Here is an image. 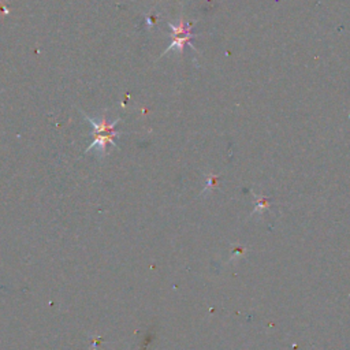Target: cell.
<instances>
[{
    "label": "cell",
    "instance_id": "1",
    "mask_svg": "<svg viewBox=\"0 0 350 350\" xmlns=\"http://www.w3.org/2000/svg\"><path fill=\"white\" fill-rule=\"evenodd\" d=\"M83 116H85V119L93 126V137H94L93 142L89 145V148L86 149V152L96 148V149H100V150L104 153L107 145H108V144H112V145H113V144H115V142H113V138L119 135V133L115 131V124L118 123L119 119H116V120H113V122L109 123V122L107 120L105 113H103V116H101L98 120L92 119V118H89V116L85 115V113H83Z\"/></svg>",
    "mask_w": 350,
    "mask_h": 350
},
{
    "label": "cell",
    "instance_id": "2",
    "mask_svg": "<svg viewBox=\"0 0 350 350\" xmlns=\"http://www.w3.org/2000/svg\"><path fill=\"white\" fill-rule=\"evenodd\" d=\"M168 26L172 30V33H171L172 40H171V44L168 45V48L163 52V55H165L167 52L174 51V49H176L179 53H182L185 45H187L191 41V38L194 37V34H191L193 23L185 25V22L180 19L176 25L175 23H168Z\"/></svg>",
    "mask_w": 350,
    "mask_h": 350
}]
</instances>
